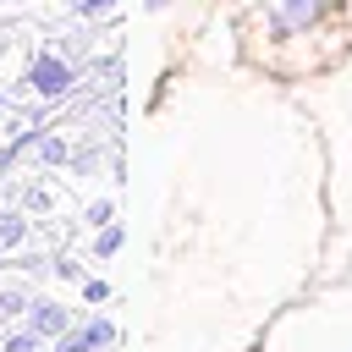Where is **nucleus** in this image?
Here are the masks:
<instances>
[{"label": "nucleus", "mask_w": 352, "mask_h": 352, "mask_svg": "<svg viewBox=\"0 0 352 352\" xmlns=\"http://www.w3.org/2000/svg\"><path fill=\"white\" fill-rule=\"evenodd\" d=\"M72 88H77V66H72L60 50H38L33 66H28V94L50 104V99H66Z\"/></svg>", "instance_id": "obj_1"}, {"label": "nucleus", "mask_w": 352, "mask_h": 352, "mask_svg": "<svg viewBox=\"0 0 352 352\" xmlns=\"http://www.w3.org/2000/svg\"><path fill=\"white\" fill-rule=\"evenodd\" d=\"M275 33H308L319 16H324V0H264Z\"/></svg>", "instance_id": "obj_2"}, {"label": "nucleus", "mask_w": 352, "mask_h": 352, "mask_svg": "<svg viewBox=\"0 0 352 352\" xmlns=\"http://www.w3.org/2000/svg\"><path fill=\"white\" fill-rule=\"evenodd\" d=\"M28 330H38L44 341H60V336L72 330V314H66L55 297H33V302H28Z\"/></svg>", "instance_id": "obj_3"}, {"label": "nucleus", "mask_w": 352, "mask_h": 352, "mask_svg": "<svg viewBox=\"0 0 352 352\" xmlns=\"http://www.w3.org/2000/svg\"><path fill=\"white\" fill-rule=\"evenodd\" d=\"M110 341H116V324L110 319H88V324H77V330L60 336V352H104Z\"/></svg>", "instance_id": "obj_4"}, {"label": "nucleus", "mask_w": 352, "mask_h": 352, "mask_svg": "<svg viewBox=\"0 0 352 352\" xmlns=\"http://www.w3.org/2000/svg\"><path fill=\"white\" fill-rule=\"evenodd\" d=\"M28 242H33L28 214H22V209H0V258H6V253H22Z\"/></svg>", "instance_id": "obj_5"}, {"label": "nucleus", "mask_w": 352, "mask_h": 352, "mask_svg": "<svg viewBox=\"0 0 352 352\" xmlns=\"http://www.w3.org/2000/svg\"><path fill=\"white\" fill-rule=\"evenodd\" d=\"M38 165H72V138L66 132H38Z\"/></svg>", "instance_id": "obj_6"}, {"label": "nucleus", "mask_w": 352, "mask_h": 352, "mask_svg": "<svg viewBox=\"0 0 352 352\" xmlns=\"http://www.w3.org/2000/svg\"><path fill=\"white\" fill-rule=\"evenodd\" d=\"M28 302H33V297H28V286H0V324H6V319H16V314H28Z\"/></svg>", "instance_id": "obj_7"}, {"label": "nucleus", "mask_w": 352, "mask_h": 352, "mask_svg": "<svg viewBox=\"0 0 352 352\" xmlns=\"http://www.w3.org/2000/svg\"><path fill=\"white\" fill-rule=\"evenodd\" d=\"M38 346H44L38 330H11V336L0 341V352H38Z\"/></svg>", "instance_id": "obj_8"}, {"label": "nucleus", "mask_w": 352, "mask_h": 352, "mask_svg": "<svg viewBox=\"0 0 352 352\" xmlns=\"http://www.w3.org/2000/svg\"><path fill=\"white\" fill-rule=\"evenodd\" d=\"M121 0H72V16H110Z\"/></svg>", "instance_id": "obj_9"}, {"label": "nucleus", "mask_w": 352, "mask_h": 352, "mask_svg": "<svg viewBox=\"0 0 352 352\" xmlns=\"http://www.w3.org/2000/svg\"><path fill=\"white\" fill-rule=\"evenodd\" d=\"M22 198H28V209H50V204H55V192H50L44 182H33V187H28Z\"/></svg>", "instance_id": "obj_10"}, {"label": "nucleus", "mask_w": 352, "mask_h": 352, "mask_svg": "<svg viewBox=\"0 0 352 352\" xmlns=\"http://www.w3.org/2000/svg\"><path fill=\"white\" fill-rule=\"evenodd\" d=\"M94 248H99V258H104V253H116V248H121V226H104Z\"/></svg>", "instance_id": "obj_11"}, {"label": "nucleus", "mask_w": 352, "mask_h": 352, "mask_svg": "<svg viewBox=\"0 0 352 352\" xmlns=\"http://www.w3.org/2000/svg\"><path fill=\"white\" fill-rule=\"evenodd\" d=\"M110 214H116V204H110V198H99V204H88V226H104Z\"/></svg>", "instance_id": "obj_12"}, {"label": "nucleus", "mask_w": 352, "mask_h": 352, "mask_svg": "<svg viewBox=\"0 0 352 352\" xmlns=\"http://www.w3.org/2000/svg\"><path fill=\"white\" fill-rule=\"evenodd\" d=\"M82 297H88V302H104L110 286H104V280H82Z\"/></svg>", "instance_id": "obj_13"}, {"label": "nucleus", "mask_w": 352, "mask_h": 352, "mask_svg": "<svg viewBox=\"0 0 352 352\" xmlns=\"http://www.w3.org/2000/svg\"><path fill=\"white\" fill-rule=\"evenodd\" d=\"M143 6H148V11H160V6H170V0H143Z\"/></svg>", "instance_id": "obj_14"}, {"label": "nucleus", "mask_w": 352, "mask_h": 352, "mask_svg": "<svg viewBox=\"0 0 352 352\" xmlns=\"http://www.w3.org/2000/svg\"><path fill=\"white\" fill-rule=\"evenodd\" d=\"M0 116H6V94H0Z\"/></svg>", "instance_id": "obj_15"}]
</instances>
